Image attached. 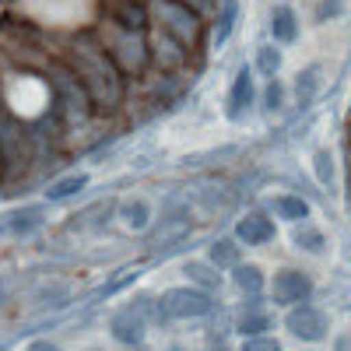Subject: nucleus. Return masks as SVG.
<instances>
[{
	"mask_svg": "<svg viewBox=\"0 0 351 351\" xmlns=\"http://www.w3.org/2000/svg\"><path fill=\"white\" fill-rule=\"evenodd\" d=\"M291 239H295V246L299 250H309V253H319V250H324L327 243H324V232H319V228H313V225H295V236H291Z\"/></svg>",
	"mask_w": 351,
	"mask_h": 351,
	"instance_id": "412c9836",
	"label": "nucleus"
},
{
	"mask_svg": "<svg viewBox=\"0 0 351 351\" xmlns=\"http://www.w3.org/2000/svg\"><path fill=\"white\" fill-rule=\"evenodd\" d=\"M253 74H250V67H239L236 71V81H232V92H228V109H225V116L232 123H239V120H246V112L253 109Z\"/></svg>",
	"mask_w": 351,
	"mask_h": 351,
	"instance_id": "6e6552de",
	"label": "nucleus"
},
{
	"mask_svg": "<svg viewBox=\"0 0 351 351\" xmlns=\"http://www.w3.org/2000/svg\"><path fill=\"white\" fill-rule=\"evenodd\" d=\"M236 239L246 243V246L271 243V239H274V221L263 218V215H246V218H239V225H236Z\"/></svg>",
	"mask_w": 351,
	"mask_h": 351,
	"instance_id": "9b49d317",
	"label": "nucleus"
},
{
	"mask_svg": "<svg viewBox=\"0 0 351 351\" xmlns=\"http://www.w3.org/2000/svg\"><path fill=\"white\" fill-rule=\"evenodd\" d=\"M236 18H239V0H221V11H218V21H215V46L228 43L232 28H236Z\"/></svg>",
	"mask_w": 351,
	"mask_h": 351,
	"instance_id": "a211bd4d",
	"label": "nucleus"
},
{
	"mask_svg": "<svg viewBox=\"0 0 351 351\" xmlns=\"http://www.w3.org/2000/svg\"><path fill=\"white\" fill-rule=\"evenodd\" d=\"M137 267H123V271H116V278H109L106 281V288H102V295H116V291H120V288H127L130 281H137Z\"/></svg>",
	"mask_w": 351,
	"mask_h": 351,
	"instance_id": "cd10ccee",
	"label": "nucleus"
},
{
	"mask_svg": "<svg viewBox=\"0 0 351 351\" xmlns=\"http://www.w3.org/2000/svg\"><path fill=\"white\" fill-rule=\"evenodd\" d=\"M120 218H123V225L127 228H148V221H152V208H148V200H127L123 208H120Z\"/></svg>",
	"mask_w": 351,
	"mask_h": 351,
	"instance_id": "6ab92c4d",
	"label": "nucleus"
},
{
	"mask_svg": "<svg viewBox=\"0 0 351 351\" xmlns=\"http://www.w3.org/2000/svg\"><path fill=\"white\" fill-rule=\"evenodd\" d=\"M236 285L243 288V291H250V295H256V291L263 288V274H260V267H253V263H236Z\"/></svg>",
	"mask_w": 351,
	"mask_h": 351,
	"instance_id": "b1692460",
	"label": "nucleus"
},
{
	"mask_svg": "<svg viewBox=\"0 0 351 351\" xmlns=\"http://www.w3.org/2000/svg\"><path fill=\"white\" fill-rule=\"evenodd\" d=\"M0 165H4V180H11L25 165V130L4 102H0Z\"/></svg>",
	"mask_w": 351,
	"mask_h": 351,
	"instance_id": "20e7f679",
	"label": "nucleus"
},
{
	"mask_svg": "<svg viewBox=\"0 0 351 351\" xmlns=\"http://www.w3.org/2000/svg\"><path fill=\"white\" fill-rule=\"evenodd\" d=\"M28 351H60V348H56V344H49V341H36V344L28 348Z\"/></svg>",
	"mask_w": 351,
	"mask_h": 351,
	"instance_id": "7c9ffc66",
	"label": "nucleus"
},
{
	"mask_svg": "<svg viewBox=\"0 0 351 351\" xmlns=\"http://www.w3.org/2000/svg\"><path fill=\"white\" fill-rule=\"evenodd\" d=\"M4 228H8V221H4V218H0V232H4Z\"/></svg>",
	"mask_w": 351,
	"mask_h": 351,
	"instance_id": "2f4dec72",
	"label": "nucleus"
},
{
	"mask_svg": "<svg viewBox=\"0 0 351 351\" xmlns=\"http://www.w3.org/2000/svg\"><path fill=\"white\" fill-rule=\"evenodd\" d=\"M109 330H112V337L120 341V344H141V337H144V319H141V313H134V309H120V313H112Z\"/></svg>",
	"mask_w": 351,
	"mask_h": 351,
	"instance_id": "f8f14e48",
	"label": "nucleus"
},
{
	"mask_svg": "<svg viewBox=\"0 0 351 351\" xmlns=\"http://www.w3.org/2000/svg\"><path fill=\"white\" fill-rule=\"evenodd\" d=\"M274 211H278L281 218H288V221H306V218H309V204H306L302 197L281 193V197H274Z\"/></svg>",
	"mask_w": 351,
	"mask_h": 351,
	"instance_id": "aec40b11",
	"label": "nucleus"
},
{
	"mask_svg": "<svg viewBox=\"0 0 351 351\" xmlns=\"http://www.w3.org/2000/svg\"><path fill=\"white\" fill-rule=\"evenodd\" d=\"M8 221V232H14V236H32L36 228H43V208H18L11 215H4Z\"/></svg>",
	"mask_w": 351,
	"mask_h": 351,
	"instance_id": "4468645a",
	"label": "nucleus"
},
{
	"mask_svg": "<svg viewBox=\"0 0 351 351\" xmlns=\"http://www.w3.org/2000/svg\"><path fill=\"white\" fill-rule=\"evenodd\" d=\"M64 64L77 74V81L84 84V92L92 95V102L99 109H116L123 99V71L116 67V60L109 56V49L102 43H95L92 36H77L67 43L64 49Z\"/></svg>",
	"mask_w": 351,
	"mask_h": 351,
	"instance_id": "f257e3e1",
	"label": "nucleus"
},
{
	"mask_svg": "<svg viewBox=\"0 0 351 351\" xmlns=\"http://www.w3.org/2000/svg\"><path fill=\"white\" fill-rule=\"evenodd\" d=\"M256 71H260L263 77H274V74L281 71V49L260 46V49H256Z\"/></svg>",
	"mask_w": 351,
	"mask_h": 351,
	"instance_id": "5701e85b",
	"label": "nucleus"
},
{
	"mask_svg": "<svg viewBox=\"0 0 351 351\" xmlns=\"http://www.w3.org/2000/svg\"><path fill=\"white\" fill-rule=\"evenodd\" d=\"M155 14H158V25L165 32H172L183 46H193L200 39V18L183 0H155Z\"/></svg>",
	"mask_w": 351,
	"mask_h": 351,
	"instance_id": "7ed1b4c3",
	"label": "nucleus"
},
{
	"mask_svg": "<svg viewBox=\"0 0 351 351\" xmlns=\"http://www.w3.org/2000/svg\"><path fill=\"white\" fill-rule=\"evenodd\" d=\"M112 21L123 25V28H137V32H144L148 28V8L137 4V0H120V4L112 8Z\"/></svg>",
	"mask_w": 351,
	"mask_h": 351,
	"instance_id": "ddd939ff",
	"label": "nucleus"
},
{
	"mask_svg": "<svg viewBox=\"0 0 351 351\" xmlns=\"http://www.w3.org/2000/svg\"><path fill=\"white\" fill-rule=\"evenodd\" d=\"M186 274H190L197 285H204V288H215V285H218V274H211L204 263H186Z\"/></svg>",
	"mask_w": 351,
	"mask_h": 351,
	"instance_id": "c756f323",
	"label": "nucleus"
},
{
	"mask_svg": "<svg viewBox=\"0 0 351 351\" xmlns=\"http://www.w3.org/2000/svg\"><path fill=\"white\" fill-rule=\"evenodd\" d=\"M243 351H281V344L274 337L253 334V337H243Z\"/></svg>",
	"mask_w": 351,
	"mask_h": 351,
	"instance_id": "c85d7f7f",
	"label": "nucleus"
},
{
	"mask_svg": "<svg viewBox=\"0 0 351 351\" xmlns=\"http://www.w3.org/2000/svg\"><path fill=\"white\" fill-rule=\"evenodd\" d=\"M112 25V32L106 36V49L109 56L116 60V67H120L123 74H141L144 67L152 64V46L148 39H144V32H137V28H123V25Z\"/></svg>",
	"mask_w": 351,
	"mask_h": 351,
	"instance_id": "f03ea898",
	"label": "nucleus"
},
{
	"mask_svg": "<svg viewBox=\"0 0 351 351\" xmlns=\"http://www.w3.org/2000/svg\"><path fill=\"white\" fill-rule=\"evenodd\" d=\"M152 60H158L165 71H176V67H183V64H186V46L176 39L172 32H165V28L158 25L155 43H152Z\"/></svg>",
	"mask_w": 351,
	"mask_h": 351,
	"instance_id": "9d476101",
	"label": "nucleus"
},
{
	"mask_svg": "<svg viewBox=\"0 0 351 351\" xmlns=\"http://www.w3.org/2000/svg\"><path fill=\"white\" fill-rule=\"evenodd\" d=\"M186 236H190V218H186V215H169V218H162V225L152 232V250H155V253L176 250Z\"/></svg>",
	"mask_w": 351,
	"mask_h": 351,
	"instance_id": "1a4fd4ad",
	"label": "nucleus"
},
{
	"mask_svg": "<svg viewBox=\"0 0 351 351\" xmlns=\"http://www.w3.org/2000/svg\"><path fill=\"white\" fill-rule=\"evenodd\" d=\"M271 36H274V43H295V36H299L295 11H291V8H274V14H271Z\"/></svg>",
	"mask_w": 351,
	"mask_h": 351,
	"instance_id": "2eb2a0df",
	"label": "nucleus"
},
{
	"mask_svg": "<svg viewBox=\"0 0 351 351\" xmlns=\"http://www.w3.org/2000/svg\"><path fill=\"white\" fill-rule=\"evenodd\" d=\"M88 186V176L84 172H71V176H64V180H56V183H49V190H46V200H71V197H77L81 190Z\"/></svg>",
	"mask_w": 351,
	"mask_h": 351,
	"instance_id": "f3484780",
	"label": "nucleus"
},
{
	"mask_svg": "<svg viewBox=\"0 0 351 351\" xmlns=\"http://www.w3.org/2000/svg\"><path fill=\"white\" fill-rule=\"evenodd\" d=\"M0 176H4V165H0Z\"/></svg>",
	"mask_w": 351,
	"mask_h": 351,
	"instance_id": "473e14b6",
	"label": "nucleus"
},
{
	"mask_svg": "<svg viewBox=\"0 0 351 351\" xmlns=\"http://www.w3.org/2000/svg\"><path fill=\"white\" fill-rule=\"evenodd\" d=\"M271 295L281 306H302L313 295V281L302 271H278L274 274V285H271Z\"/></svg>",
	"mask_w": 351,
	"mask_h": 351,
	"instance_id": "0eeeda50",
	"label": "nucleus"
},
{
	"mask_svg": "<svg viewBox=\"0 0 351 351\" xmlns=\"http://www.w3.org/2000/svg\"><path fill=\"white\" fill-rule=\"evenodd\" d=\"M211 263H215V267H236V263H239V246H236V239H218V243L211 246Z\"/></svg>",
	"mask_w": 351,
	"mask_h": 351,
	"instance_id": "4be33fe9",
	"label": "nucleus"
},
{
	"mask_svg": "<svg viewBox=\"0 0 351 351\" xmlns=\"http://www.w3.org/2000/svg\"><path fill=\"white\" fill-rule=\"evenodd\" d=\"M316 92H319V64H309L295 77V102H299V109H309Z\"/></svg>",
	"mask_w": 351,
	"mask_h": 351,
	"instance_id": "dca6fc26",
	"label": "nucleus"
},
{
	"mask_svg": "<svg viewBox=\"0 0 351 351\" xmlns=\"http://www.w3.org/2000/svg\"><path fill=\"white\" fill-rule=\"evenodd\" d=\"M285 327L295 334L299 341H309V344L324 341L327 330H330L327 316L319 313V309H313V306H291V313L285 316Z\"/></svg>",
	"mask_w": 351,
	"mask_h": 351,
	"instance_id": "423d86ee",
	"label": "nucleus"
},
{
	"mask_svg": "<svg viewBox=\"0 0 351 351\" xmlns=\"http://www.w3.org/2000/svg\"><path fill=\"white\" fill-rule=\"evenodd\" d=\"M281 106H285V84L278 77H271L267 88H263V109H267V112H281Z\"/></svg>",
	"mask_w": 351,
	"mask_h": 351,
	"instance_id": "bb28decb",
	"label": "nucleus"
},
{
	"mask_svg": "<svg viewBox=\"0 0 351 351\" xmlns=\"http://www.w3.org/2000/svg\"><path fill=\"white\" fill-rule=\"evenodd\" d=\"M162 306H165V316L172 319H193V316H208L215 302L200 288H169Z\"/></svg>",
	"mask_w": 351,
	"mask_h": 351,
	"instance_id": "39448f33",
	"label": "nucleus"
},
{
	"mask_svg": "<svg viewBox=\"0 0 351 351\" xmlns=\"http://www.w3.org/2000/svg\"><path fill=\"white\" fill-rule=\"evenodd\" d=\"M267 327H271V319H267V313H260V309H250V313L239 316V334H243V337L263 334Z\"/></svg>",
	"mask_w": 351,
	"mask_h": 351,
	"instance_id": "393cba45",
	"label": "nucleus"
},
{
	"mask_svg": "<svg viewBox=\"0 0 351 351\" xmlns=\"http://www.w3.org/2000/svg\"><path fill=\"white\" fill-rule=\"evenodd\" d=\"M313 172H316V180L324 183V186L334 183V155H330L327 148H319V152L313 155Z\"/></svg>",
	"mask_w": 351,
	"mask_h": 351,
	"instance_id": "a878e982",
	"label": "nucleus"
}]
</instances>
